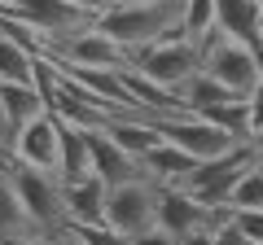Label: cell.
<instances>
[{
	"mask_svg": "<svg viewBox=\"0 0 263 245\" xmlns=\"http://www.w3.org/2000/svg\"><path fill=\"white\" fill-rule=\"evenodd\" d=\"M88 167H92L97 179H105V189H114V184H127V179H141V175H145L141 158L123 153L119 145L101 132V127H97V132H88Z\"/></svg>",
	"mask_w": 263,
	"mask_h": 245,
	"instance_id": "12",
	"label": "cell"
},
{
	"mask_svg": "<svg viewBox=\"0 0 263 245\" xmlns=\"http://www.w3.org/2000/svg\"><path fill=\"white\" fill-rule=\"evenodd\" d=\"M259 9L263 0H215V31H224L228 39H241V44H259Z\"/></svg>",
	"mask_w": 263,
	"mask_h": 245,
	"instance_id": "15",
	"label": "cell"
},
{
	"mask_svg": "<svg viewBox=\"0 0 263 245\" xmlns=\"http://www.w3.org/2000/svg\"><path fill=\"white\" fill-rule=\"evenodd\" d=\"M250 149L263 158V127H259V132H250Z\"/></svg>",
	"mask_w": 263,
	"mask_h": 245,
	"instance_id": "33",
	"label": "cell"
},
{
	"mask_svg": "<svg viewBox=\"0 0 263 245\" xmlns=\"http://www.w3.org/2000/svg\"><path fill=\"white\" fill-rule=\"evenodd\" d=\"M84 175H92V167H88V132L57 118V179L70 184V179H84Z\"/></svg>",
	"mask_w": 263,
	"mask_h": 245,
	"instance_id": "17",
	"label": "cell"
},
{
	"mask_svg": "<svg viewBox=\"0 0 263 245\" xmlns=\"http://www.w3.org/2000/svg\"><path fill=\"white\" fill-rule=\"evenodd\" d=\"M180 245H215V232H211V228H202V232H189V236H180Z\"/></svg>",
	"mask_w": 263,
	"mask_h": 245,
	"instance_id": "31",
	"label": "cell"
},
{
	"mask_svg": "<svg viewBox=\"0 0 263 245\" xmlns=\"http://www.w3.org/2000/svg\"><path fill=\"white\" fill-rule=\"evenodd\" d=\"M250 162H259V153L250 149V140H241L237 149L219 153V158L197 162V171L184 179V193H193L206 210L228 206V197H233V189H237V179L246 175V167H250Z\"/></svg>",
	"mask_w": 263,
	"mask_h": 245,
	"instance_id": "5",
	"label": "cell"
},
{
	"mask_svg": "<svg viewBox=\"0 0 263 245\" xmlns=\"http://www.w3.org/2000/svg\"><path fill=\"white\" fill-rule=\"evenodd\" d=\"M233 223L246 232L250 245H263V210H233Z\"/></svg>",
	"mask_w": 263,
	"mask_h": 245,
	"instance_id": "26",
	"label": "cell"
},
{
	"mask_svg": "<svg viewBox=\"0 0 263 245\" xmlns=\"http://www.w3.org/2000/svg\"><path fill=\"white\" fill-rule=\"evenodd\" d=\"M9 153L13 162L35 171H53L57 175V114H35L31 122H22L18 132L9 136Z\"/></svg>",
	"mask_w": 263,
	"mask_h": 245,
	"instance_id": "11",
	"label": "cell"
},
{
	"mask_svg": "<svg viewBox=\"0 0 263 245\" xmlns=\"http://www.w3.org/2000/svg\"><path fill=\"white\" fill-rule=\"evenodd\" d=\"M176 96H180V105H184L189 114H202V110H211V105L237 101V92H233V88H224V84H219V79H211L206 70H197L193 79H184Z\"/></svg>",
	"mask_w": 263,
	"mask_h": 245,
	"instance_id": "19",
	"label": "cell"
},
{
	"mask_svg": "<svg viewBox=\"0 0 263 245\" xmlns=\"http://www.w3.org/2000/svg\"><path fill=\"white\" fill-rule=\"evenodd\" d=\"M92 22L123 53H136L145 44H158V39H171L176 31H184L180 27L184 22V0H123V5L105 9Z\"/></svg>",
	"mask_w": 263,
	"mask_h": 245,
	"instance_id": "1",
	"label": "cell"
},
{
	"mask_svg": "<svg viewBox=\"0 0 263 245\" xmlns=\"http://www.w3.org/2000/svg\"><path fill=\"white\" fill-rule=\"evenodd\" d=\"M0 140L9 145V118H5V105H0Z\"/></svg>",
	"mask_w": 263,
	"mask_h": 245,
	"instance_id": "34",
	"label": "cell"
},
{
	"mask_svg": "<svg viewBox=\"0 0 263 245\" xmlns=\"http://www.w3.org/2000/svg\"><path fill=\"white\" fill-rule=\"evenodd\" d=\"M228 215H233V206H215V210H206L202 201L193 197V193L158 184V228H162V232H171L176 241H180V236H189V232H202V228L224 223Z\"/></svg>",
	"mask_w": 263,
	"mask_h": 245,
	"instance_id": "10",
	"label": "cell"
},
{
	"mask_svg": "<svg viewBox=\"0 0 263 245\" xmlns=\"http://www.w3.org/2000/svg\"><path fill=\"white\" fill-rule=\"evenodd\" d=\"M127 245H180V241H176V236H171V232H162L158 223H154V228H145V232L127 236Z\"/></svg>",
	"mask_w": 263,
	"mask_h": 245,
	"instance_id": "29",
	"label": "cell"
},
{
	"mask_svg": "<svg viewBox=\"0 0 263 245\" xmlns=\"http://www.w3.org/2000/svg\"><path fill=\"white\" fill-rule=\"evenodd\" d=\"M66 193V219L70 223H105V179L84 175V179H70L62 184Z\"/></svg>",
	"mask_w": 263,
	"mask_h": 245,
	"instance_id": "14",
	"label": "cell"
},
{
	"mask_svg": "<svg viewBox=\"0 0 263 245\" xmlns=\"http://www.w3.org/2000/svg\"><path fill=\"white\" fill-rule=\"evenodd\" d=\"M0 13H5V18L27 22V27H35L40 35H44L48 48H53V39H62L66 31L92 22L84 9H75L70 0H0ZM44 57H48V53H44Z\"/></svg>",
	"mask_w": 263,
	"mask_h": 245,
	"instance_id": "9",
	"label": "cell"
},
{
	"mask_svg": "<svg viewBox=\"0 0 263 245\" xmlns=\"http://www.w3.org/2000/svg\"><path fill=\"white\" fill-rule=\"evenodd\" d=\"M202 48V70L211 79H219L224 88H233L237 96H246L254 84L263 79V66H259V44H241V39H228L224 31L211 27L206 35L197 39Z\"/></svg>",
	"mask_w": 263,
	"mask_h": 245,
	"instance_id": "3",
	"label": "cell"
},
{
	"mask_svg": "<svg viewBox=\"0 0 263 245\" xmlns=\"http://www.w3.org/2000/svg\"><path fill=\"white\" fill-rule=\"evenodd\" d=\"M145 175L154 179V184H167V189H184V179L197 171V158H189L184 149H176L171 140H158L149 153L141 158Z\"/></svg>",
	"mask_w": 263,
	"mask_h": 245,
	"instance_id": "13",
	"label": "cell"
},
{
	"mask_svg": "<svg viewBox=\"0 0 263 245\" xmlns=\"http://www.w3.org/2000/svg\"><path fill=\"white\" fill-rule=\"evenodd\" d=\"M202 118L215 122V127H224L233 140H250V110H246V96L224 101V105H211V110H202Z\"/></svg>",
	"mask_w": 263,
	"mask_h": 245,
	"instance_id": "22",
	"label": "cell"
},
{
	"mask_svg": "<svg viewBox=\"0 0 263 245\" xmlns=\"http://www.w3.org/2000/svg\"><path fill=\"white\" fill-rule=\"evenodd\" d=\"M259 31H263V9H259Z\"/></svg>",
	"mask_w": 263,
	"mask_h": 245,
	"instance_id": "35",
	"label": "cell"
},
{
	"mask_svg": "<svg viewBox=\"0 0 263 245\" xmlns=\"http://www.w3.org/2000/svg\"><path fill=\"white\" fill-rule=\"evenodd\" d=\"M127 66L141 70L145 79H154L167 92H180V84L202 70V48H197V39H189L180 31L171 39H158V44H145L136 53H127Z\"/></svg>",
	"mask_w": 263,
	"mask_h": 245,
	"instance_id": "4",
	"label": "cell"
},
{
	"mask_svg": "<svg viewBox=\"0 0 263 245\" xmlns=\"http://www.w3.org/2000/svg\"><path fill=\"white\" fill-rule=\"evenodd\" d=\"M246 110H250V132H259L263 127V79L246 92Z\"/></svg>",
	"mask_w": 263,
	"mask_h": 245,
	"instance_id": "28",
	"label": "cell"
},
{
	"mask_svg": "<svg viewBox=\"0 0 263 245\" xmlns=\"http://www.w3.org/2000/svg\"><path fill=\"white\" fill-rule=\"evenodd\" d=\"M9 179H13V193H18V201H22V210H27L35 236H44V241H66L70 219H66L62 179H57L53 171H35V167H22V162H9Z\"/></svg>",
	"mask_w": 263,
	"mask_h": 245,
	"instance_id": "2",
	"label": "cell"
},
{
	"mask_svg": "<svg viewBox=\"0 0 263 245\" xmlns=\"http://www.w3.org/2000/svg\"><path fill=\"white\" fill-rule=\"evenodd\" d=\"M9 162H13V153L0 149V236H35V228H31V219H27V210H22L18 193H13ZM40 241H44V236H40Z\"/></svg>",
	"mask_w": 263,
	"mask_h": 245,
	"instance_id": "18",
	"label": "cell"
},
{
	"mask_svg": "<svg viewBox=\"0 0 263 245\" xmlns=\"http://www.w3.org/2000/svg\"><path fill=\"white\" fill-rule=\"evenodd\" d=\"M70 5H75V9H84L88 18H101L105 9H114V5H123V0H70Z\"/></svg>",
	"mask_w": 263,
	"mask_h": 245,
	"instance_id": "30",
	"label": "cell"
},
{
	"mask_svg": "<svg viewBox=\"0 0 263 245\" xmlns=\"http://www.w3.org/2000/svg\"><path fill=\"white\" fill-rule=\"evenodd\" d=\"M70 245H127V236L114 232L110 223H70Z\"/></svg>",
	"mask_w": 263,
	"mask_h": 245,
	"instance_id": "25",
	"label": "cell"
},
{
	"mask_svg": "<svg viewBox=\"0 0 263 245\" xmlns=\"http://www.w3.org/2000/svg\"><path fill=\"white\" fill-rule=\"evenodd\" d=\"M0 245H48L40 236H0Z\"/></svg>",
	"mask_w": 263,
	"mask_h": 245,
	"instance_id": "32",
	"label": "cell"
},
{
	"mask_svg": "<svg viewBox=\"0 0 263 245\" xmlns=\"http://www.w3.org/2000/svg\"><path fill=\"white\" fill-rule=\"evenodd\" d=\"M0 105H5V118H9V136L22 122H31L35 114H44V101H40L35 84H0Z\"/></svg>",
	"mask_w": 263,
	"mask_h": 245,
	"instance_id": "20",
	"label": "cell"
},
{
	"mask_svg": "<svg viewBox=\"0 0 263 245\" xmlns=\"http://www.w3.org/2000/svg\"><path fill=\"white\" fill-rule=\"evenodd\" d=\"M31 79H35V53L0 31V84H31Z\"/></svg>",
	"mask_w": 263,
	"mask_h": 245,
	"instance_id": "21",
	"label": "cell"
},
{
	"mask_svg": "<svg viewBox=\"0 0 263 245\" xmlns=\"http://www.w3.org/2000/svg\"><path fill=\"white\" fill-rule=\"evenodd\" d=\"M228 206H233V210H263V158L246 167V175L237 179Z\"/></svg>",
	"mask_w": 263,
	"mask_h": 245,
	"instance_id": "23",
	"label": "cell"
},
{
	"mask_svg": "<svg viewBox=\"0 0 263 245\" xmlns=\"http://www.w3.org/2000/svg\"><path fill=\"white\" fill-rule=\"evenodd\" d=\"M211 232H215V245H250V241H246V232L233 223V215H228L224 223H215Z\"/></svg>",
	"mask_w": 263,
	"mask_h": 245,
	"instance_id": "27",
	"label": "cell"
},
{
	"mask_svg": "<svg viewBox=\"0 0 263 245\" xmlns=\"http://www.w3.org/2000/svg\"><path fill=\"white\" fill-rule=\"evenodd\" d=\"M101 132L110 136V140L119 145L123 153H132V158H145V153H149L154 145L162 140V132H158V122L141 118V114H119V118H110V122H105Z\"/></svg>",
	"mask_w": 263,
	"mask_h": 245,
	"instance_id": "16",
	"label": "cell"
},
{
	"mask_svg": "<svg viewBox=\"0 0 263 245\" xmlns=\"http://www.w3.org/2000/svg\"><path fill=\"white\" fill-rule=\"evenodd\" d=\"M158 132H162V140H171L176 149H184L189 158H197V162H211V158H219V153H228V149L241 145V140H233L224 127L206 122L202 114H171V118H158Z\"/></svg>",
	"mask_w": 263,
	"mask_h": 245,
	"instance_id": "8",
	"label": "cell"
},
{
	"mask_svg": "<svg viewBox=\"0 0 263 245\" xmlns=\"http://www.w3.org/2000/svg\"><path fill=\"white\" fill-rule=\"evenodd\" d=\"M0 149H9V145H5V140H0Z\"/></svg>",
	"mask_w": 263,
	"mask_h": 245,
	"instance_id": "36",
	"label": "cell"
},
{
	"mask_svg": "<svg viewBox=\"0 0 263 245\" xmlns=\"http://www.w3.org/2000/svg\"><path fill=\"white\" fill-rule=\"evenodd\" d=\"M184 35L189 39H202L211 27H215V0H184Z\"/></svg>",
	"mask_w": 263,
	"mask_h": 245,
	"instance_id": "24",
	"label": "cell"
},
{
	"mask_svg": "<svg viewBox=\"0 0 263 245\" xmlns=\"http://www.w3.org/2000/svg\"><path fill=\"white\" fill-rule=\"evenodd\" d=\"M48 57L62 62V66H92V70H119V66H127V53H123L105 31H97V22H84V27L66 31L62 39H53Z\"/></svg>",
	"mask_w": 263,
	"mask_h": 245,
	"instance_id": "7",
	"label": "cell"
},
{
	"mask_svg": "<svg viewBox=\"0 0 263 245\" xmlns=\"http://www.w3.org/2000/svg\"><path fill=\"white\" fill-rule=\"evenodd\" d=\"M105 223L123 236H136L145 228L158 223V184L149 175L127 179V184H114L105 193Z\"/></svg>",
	"mask_w": 263,
	"mask_h": 245,
	"instance_id": "6",
	"label": "cell"
}]
</instances>
